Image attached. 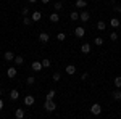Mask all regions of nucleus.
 Segmentation results:
<instances>
[{"label": "nucleus", "instance_id": "f257e3e1", "mask_svg": "<svg viewBox=\"0 0 121 119\" xmlns=\"http://www.w3.org/2000/svg\"><path fill=\"white\" fill-rule=\"evenodd\" d=\"M44 110L48 111V113H52V111L56 110V103L53 100H45V103H44Z\"/></svg>", "mask_w": 121, "mask_h": 119}, {"label": "nucleus", "instance_id": "f03ea898", "mask_svg": "<svg viewBox=\"0 0 121 119\" xmlns=\"http://www.w3.org/2000/svg\"><path fill=\"white\" fill-rule=\"evenodd\" d=\"M91 113H92L94 116H99V114L102 113V106H100L99 103H94L92 106H91Z\"/></svg>", "mask_w": 121, "mask_h": 119}, {"label": "nucleus", "instance_id": "7ed1b4c3", "mask_svg": "<svg viewBox=\"0 0 121 119\" xmlns=\"http://www.w3.org/2000/svg\"><path fill=\"white\" fill-rule=\"evenodd\" d=\"M74 36L76 37H84V36H86V31H84L82 26H78V28L74 29Z\"/></svg>", "mask_w": 121, "mask_h": 119}, {"label": "nucleus", "instance_id": "20e7f679", "mask_svg": "<svg viewBox=\"0 0 121 119\" xmlns=\"http://www.w3.org/2000/svg\"><path fill=\"white\" fill-rule=\"evenodd\" d=\"M89 18H91L89 11H81V13H79V19H81L82 23H87V21H89Z\"/></svg>", "mask_w": 121, "mask_h": 119}, {"label": "nucleus", "instance_id": "39448f33", "mask_svg": "<svg viewBox=\"0 0 121 119\" xmlns=\"http://www.w3.org/2000/svg\"><path fill=\"white\" fill-rule=\"evenodd\" d=\"M34 101H36V98H34L32 95H28V97H24V105H26V106H31V105H34Z\"/></svg>", "mask_w": 121, "mask_h": 119}, {"label": "nucleus", "instance_id": "423d86ee", "mask_svg": "<svg viewBox=\"0 0 121 119\" xmlns=\"http://www.w3.org/2000/svg\"><path fill=\"white\" fill-rule=\"evenodd\" d=\"M16 73H18V71H16V68H13V66H11V68H8V69H7V76H8L10 79H13V77H15V76H16Z\"/></svg>", "mask_w": 121, "mask_h": 119}, {"label": "nucleus", "instance_id": "0eeeda50", "mask_svg": "<svg viewBox=\"0 0 121 119\" xmlns=\"http://www.w3.org/2000/svg\"><path fill=\"white\" fill-rule=\"evenodd\" d=\"M39 40L45 44V42H48V40H50V36H48L47 32H40V34H39Z\"/></svg>", "mask_w": 121, "mask_h": 119}, {"label": "nucleus", "instance_id": "6e6552de", "mask_svg": "<svg viewBox=\"0 0 121 119\" xmlns=\"http://www.w3.org/2000/svg\"><path fill=\"white\" fill-rule=\"evenodd\" d=\"M65 71L69 74V76H73V74H76V66H74V64H68Z\"/></svg>", "mask_w": 121, "mask_h": 119}, {"label": "nucleus", "instance_id": "1a4fd4ad", "mask_svg": "<svg viewBox=\"0 0 121 119\" xmlns=\"http://www.w3.org/2000/svg\"><path fill=\"white\" fill-rule=\"evenodd\" d=\"M31 68H32L34 71H40V69H42V61H32Z\"/></svg>", "mask_w": 121, "mask_h": 119}, {"label": "nucleus", "instance_id": "9d476101", "mask_svg": "<svg viewBox=\"0 0 121 119\" xmlns=\"http://www.w3.org/2000/svg\"><path fill=\"white\" fill-rule=\"evenodd\" d=\"M18 98H19V92L16 89H13L10 92V100H18Z\"/></svg>", "mask_w": 121, "mask_h": 119}, {"label": "nucleus", "instance_id": "9b49d317", "mask_svg": "<svg viewBox=\"0 0 121 119\" xmlns=\"http://www.w3.org/2000/svg\"><path fill=\"white\" fill-rule=\"evenodd\" d=\"M3 58H5V61H13L15 60V55H13V52H5Z\"/></svg>", "mask_w": 121, "mask_h": 119}, {"label": "nucleus", "instance_id": "f8f14e48", "mask_svg": "<svg viewBox=\"0 0 121 119\" xmlns=\"http://www.w3.org/2000/svg\"><path fill=\"white\" fill-rule=\"evenodd\" d=\"M15 118H16V119H23V118H24V110L18 108V110L15 111Z\"/></svg>", "mask_w": 121, "mask_h": 119}, {"label": "nucleus", "instance_id": "ddd939ff", "mask_svg": "<svg viewBox=\"0 0 121 119\" xmlns=\"http://www.w3.org/2000/svg\"><path fill=\"white\" fill-rule=\"evenodd\" d=\"M110 24H112V28H120L121 23H120V19H118V18H112V19H110Z\"/></svg>", "mask_w": 121, "mask_h": 119}, {"label": "nucleus", "instance_id": "4468645a", "mask_svg": "<svg viewBox=\"0 0 121 119\" xmlns=\"http://www.w3.org/2000/svg\"><path fill=\"white\" fill-rule=\"evenodd\" d=\"M40 18H42V13H40V11H34V13H32V16H31L32 21H39Z\"/></svg>", "mask_w": 121, "mask_h": 119}, {"label": "nucleus", "instance_id": "2eb2a0df", "mask_svg": "<svg viewBox=\"0 0 121 119\" xmlns=\"http://www.w3.org/2000/svg\"><path fill=\"white\" fill-rule=\"evenodd\" d=\"M76 7L78 8H86L87 7V2L86 0H76Z\"/></svg>", "mask_w": 121, "mask_h": 119}, {"label": "nucleus", "instance_id": "dca6fc26", "mask_svg": "<svg viewBox=\"0 0 121 119\" xmlns=\"http://www.w3.org/2000/svg\"><path fill=\"white\" fill-rule=\"evenodd\" d=\"M81 52H82V53H89V52H91V45H89V44H82V45H81Z\"/></svg>", "mask_w": 121, "mask_h": 119}, {"label": "nucleus", "instance_id": "f3484780", "mask_svg": "<svg viewBox=\"0 0 121 119\" xmlns=\"http://www.w3.org/2000/svg\"><path fill=\"white\" fill-rule=\"evenodd\" d=\"M50 21H52V23H58V21H60V16H58V13H52V15H50Z\"/></svg>", "mask_w": 121, "mask_h": 119}, {"label": "nucleus", "instance_id": "a211bd4d", "mask_svg": "<svg viewBox=\"0 0 121 119\" xmlns=\"http://www.w3.org/2000/svg\"><path fill=\"white\" fill-rule=\"evenodd\" d=\"M55 95H56L55 90H48V93H47V97H45V100H53V98H55Z\"/></svg>", "mask_w": 121, "mask_h": 119}, {"label": "nucleus", "instance_id": "6ab92c4d", "mask_svg": "<svg viewBox=\"0 0 121 119\" xmlns=\"http://www.w3.org/2000/svg\"><path fill=\"white\" fill-rule=\"evenodd\" d=\"M113 100H116V101L121 100V92L120 90H115V92H113Z\"/></svg>", "mask_w": 121, "mask_h": 119}, {"label": "nucleus", "instance_id": "aec40b11", "mask_svg": "<svg viewBox=\"0 0 121 119\" xmlns=\"http://www.w3.org/2000/svg\"><path fill=\"white\" fill-rule=\"evenodd\" d=\"M105 28H107V23H105V21H99V23H97V29H99V31H103Z\"/></svg>", "mask_w": 121, "mask_h": 119}, {"label": "nucleus", "instance_id": "412c9836", "mask_svg": "<svg viewBox=\"0 0 121 119\" xmlns=\"http://www.w3.org/2000/svg\"><path fill=\"white\" fill-rule=\"evenodd\" d=\"M13 61H15L16 64H23V63H24V58L18 55V56H15V60H13Z\"/></svg>", "mask_w": 121, "mask_h": 119}, {"label": "nucleus", "instance_id": "4be33fe9", "mask_svg": "<svg viewBox=\"0 0 121 119\" xmlns=\"http://www.w3.org/2000/svg\"><path fill=\"white\" fill-rule=\"evenodd\" d=\"M69 18L73 19V21L79 19V13H78V11H71V13H69Z\"/></svg>", "mask_w": 121, "mask_h": 119}, {"label": "nucleus", "instance_id": "5701e85b", "mask_svg": "<svg viewBox=\"0 0 121 119\" xmlns=\"http://www.w3.org/2000/svg\"><path fill=\"white\" fill-rule=\"evenodd\" d=\"M50 66H52V61H50V60H42V68H50Z\"/></svg>", "mask_w": 121, "mask_h": 119}, {"label": "nucleus", "instance_id": "b1692460", "mask_svg": "<svg viewBox=\"0 0 121 119\" xmlns=\"http://www.w3.org/2000/svg\"><path fill=\"white\" fill-rule=\"evenodd\" d=\"M115 87H116V89H121V76L115 77Z\"/></svg>", "mask_w": 121, "mask_h": 119}, {"label": "nucleus", "instance_id": "393cba45", "mask_svg": "<svg viewBox=\"0 0 121 119\" xmlns=\"http://www.w3.org/2000/svg\"><path fill=\"white\" fill-rule=\"evenodd\" d=\"M56 39H58L60 42H63V40L66 39V34H65V32H60V34H56Z\"/></svg>", "mask_w": 121, "mask_h": 119}, {"label": "nucleus", "instance_id": "a878e982", "mask_svg": "<svg viewBox=\"0 0 121 119\" xmlns=\"http://www.w3.org/2000/svg\"><path fill=\"white\" fill-rule=\"evenodd\" d=\"M52 79H53L55 82H58V81L61 79V76H60V73H53V76H52Z\"/></svg>", "mask_w": 121, "mask_h": 119}, {"label": "nucleus", "instance_id": "bb28decb", "mask_svg": "<svg viewBox=\"0 0 121 119\" xmlns=\"http://www.w3.org/2000/svg\"><path fill=\"white\" fill-rule=\"evenodd\" d=\"M94 42H95V45L100 47V45L103 44V39H102V37H95V40H94Z\"/></svg>", "mask_w": 121, "mask_h": 119}, {"label": "nucleus", "instance_id": "cd10ccee", "mask_svg": "<svg viewBox=\"0 0 121 119\" xmlns=\"http://www.w3.org/2000/svg\"><path fill=\"white\" fill-rule=\"evenodd\" d=\"M53 8H55V11H60V10L63 8V5H61V2H56V3H55V7H53Z\"/></svg>", "mask_w": 121, "mask_h": 119}, {"label": "nucleus", "instance_id": "c85d7f7f", "mask_svg": "<svg viewBox=\"0 0 121 119\" xmlns=\"http://www.w3.org/2000/svg\"><path fill=\"white\" fill-rule=\"evenodd\" d=\"M110 39H112V40H118V32H116V31H113L112 34H110Z\"/></svg>", "mask_w": 121, "mask_h": 119}, {"label": "nucleus", "instance_id": "c756f323", "mask_svg": "<svg viewBox=\"0 0 121 119\" xmlns=\"http://www.w3.org/2000/svg\"><path fill=\"white\" fill-rule=\"evenodd\" d=\"M23 23H24L26 26H29V24L32 23V19H31V18H28V16H24V19H23Z\"/></svg>", "mask_w": 121, "mask_h": 119}, {"label": "nucleus", "instance_id": "7c9ffc66", "mask_svg": "<svg viewBox=\"0 0 121 119\" xmlns=\"http://www.w3.org/2000/svg\"><path fill=\"white\" fill-rule=\"evenodd\" d=\"M26 82H28L29 85H31V84H34V82H36V79H34V77H32V76H29L28 79H26Z\"/></svg>", "mask_w": 121, "mask_h": 119}, {"label": "nucleus", "instance_id": "2f4dec72", "mask_svg": "<svg viewBox=\"0 0 121 119\" xmlns=\"http://www.w3.org/2000/svg\"><path fill=\"white\" fill-rule=\"evenodd\" d=\"M21 13H23L24 16H28V13H29V8H28V7H24V8L21 10Z\"/></svg>", "mask_w": 121, "mask_h": 119}, {"label": "nucleus", "instance_id": "473e14b6", "mask_svg": "<svg viewBox=\"0 0 121 119\" xmlns=\"http://www.w3.org/2000/svg\"><path fill=\"white\" fill-rule=\"evenodd\" d=\"M115 11H116V13H121V7H120V5L115 7Z\"/></svg>", "mask_w": 121, "mask_h": 119}, {"label": "nucleus", "instance_id": "72a5a7b5", "mask_svg": "<svg viewBox=\"0 0 121 119\" xmlns=\"http://www.w3.org/2000/svg\"><path fill=\"white\" fill-rule=\"evenodd\" d=\"M81 79H82V81H86V79H87V73H84L82 76H81Z\"/></svg>", "mask_w": 121, "mask_h": 119}, {"label": "nucleus", "instance_id": "f704fd0d", "mask_svg": "<svg viewBox=\"0 0 121 119\" xmlns=\"http://www.w3.org/2000/svg\"><path fill=\"white\" fill-rule=\"evenodd\" d=\"M2 108H3V100L0 98V111H2Z\"/></svg>", "mask_w": 121, "mask_h": 119}, {"label": "nucleus", "instance_id": "c9c22d12", "mask_svg": "<svg viewBox=\"0 0 121 119\" xmlns=\"http://www.w3.org/2000/svg\"><path fill=\"white\" fill-rule=\"evenodd\" d=\"M48 2H50V0H42V3H48Z\"/></svg>", "mask_w": 121, "mask_h": 119}, {"label": "nucleus", "instance_id": "e433bc0d", "mask_svg": "<svg viewBox=\"0 0 121 119\" xmlns=\"http://www.w3.org/2000/svg\"><path fill=\"white\" fill-rule=\"evenodd\" d=\"M29 2H31V3H34V2H36V0H29Z\"/></svg>", "mask_w": 121, "mask_h": 119}]
</instances>
